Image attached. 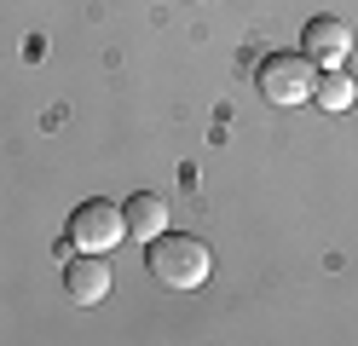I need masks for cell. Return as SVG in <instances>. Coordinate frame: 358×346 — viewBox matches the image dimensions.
<instances>
[{"mask_svg": "<svg viewBox=\"0 0 358 346\" xmlns=\"http://www.w3.org/2000/svg\"><path fill=\"white\" fill-rule=\"evenodd\" d=\"M145 271H150V283H162V289H173V294H191V289H203V283H208L214 254H208L203 237L162 231V237H150V243H145Z\"/></svg>", "mask_w": 358, "mask_h": 346, "instance_id": "cell-1", "label": "cell"}, {"mask_svg": "<svg viewBox=\"0 0 358 346\" xmlns=\"http://www.w3.org/2000/svg\"><path fill=\"white\" fill-rule=\"evenodd\" d=\"M301 52L318 64V69H347L352 58V29L341 17H312L306 29H301Z\"/></svg>", "mask_w": 358, "mask_h": 346, "instance_id": "cell-4", "label": "cell"}, {"mask_svg": "<svg viewBox=\"0 0 358 346\" xmlns=\"http://www.w3.org/2000/svg\"><path fill=\"white\" fill-rule=\"evenodd\" d=\"M64 243L76 254H110L116 243H127V219L116 202H81L70 214V231H64Z\"/></svg>", "mask_w": 358, "mask_h": 346, "instance_id": "cell-3", "label": "cell"}, {"mask_svg": "<svg viewBox=\"0 0 358 346\" xmlns=\"http://www.w3.org/2000/svg\"><path fill=\"white\" fill-rule=\"evenodd\" d=\"M312 104H318L324 115H347L358 104V81L347 75V69H318V87H312Z\"/></svg>", "mask_w": 358, "mask_h": 346, "instance_id": "cell-7", "label": "cell"}, {"mask_svg": "<svg viewBox=\"0 0 358 346\" xmlns=\"http://www.w3.org/2000/svg\"><path fill=\"white\" fill-rule=\"evenodd\" d=\"M64 289H70L76 306H99V300L110 294V266H104V254H76V260L64 266Z\"/></svg>", "mask_w": 358, "mask_h": 346, "instance_id": "cell-5", "label": "cell"}, {"mask_svg": "<svg viewBox=\"0 0 358 346\" xmlns=\"http://www.w3.org/2000/svg\"><path fill=\"white\" fill-rule=\"evenodd\" d=\"M255 87H260V99H266V104H278V110H301V104H312L318 64H312L306 52H272V58L260 64Z\"/></svg>", "mask_w": 358, "mask_h": 346, "instance_id": "cell-2", "label": "cell"}, {"mask_svg": "<svg viewBox=\"0 0 358 346\" xmlns=\"http://www.w3.org/2000/svg\"><path fill=\"white\" fill-rule=\"evenodd\" d=\"M122 219H127V237H133V243L162 237V231H168V196H156V191H133V196L122 202Z\"/></svg>", "mask_w": 358, "mask_h": 346, "instance_id": "cell-6", "label": "cell"}]
</instances>
